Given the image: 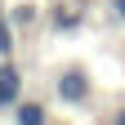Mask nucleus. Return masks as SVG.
<instances>
[{
    "label": "nucleus",
    "mask_w": 125,
    "mask_h": 125,
    "mask_svg": "<svg viewBox=\"0 0 125 125\" xmlns=\"http://www.w3.org/2000/svg\"><path fill=\"white\" fill-rule=\"evenodd\" d=\"M18 103H22V72L5 58L0 62V112L5 107H18Z\"/></svg>",
    "instance_id": "f257e3e1"
},
{
    "label": "nucleus",
    "mask_w": 125,
    "mask_h": 125,
    "mask_svg": "<svg viewBox=\"0 0 125 125\" xmlns=\"http://www.w3.org/2000/svg\"><path fill=\"white\" fill-rule=\"evenodd\" d=\"M54 89H58V98H62V103H72V107H76V103H85V98H89V76H85V72H62Z\"/></svg>",
    "instance_id": "f03ea898"
},
{
    "label": "nucleus",
    "mask_w": 125,
    "mask_h": 125,
    "mask_svg": "<svg viewBox=\"0 0 125 125\" xmlns=\"http://www.w3.org/2000/svg\"><path fill=\"white\" fill-rule=\"evenodd\" d=\"M81 22H85V9L81 5H54L49 9V27L54 31H76Z\"/></svg>",
    "instance_id": "7ed1b4c3"
},
{
    "label": "nucleus",
    "mask_w": 125,
    "mask_h": 125,
    "mask_svg": "<svg viewBox=\"0 0 125 125\" xmlns=\"http://www.w3.org/2000/svg\"><path fill=\"white\" fill-rule=\"evenodd\" d=\"M13 121H18V125H49V116H45L40 103H18V107H13Z\"/></svg>",
    "instance_id": "20e7f679"
},
{
    "label": "nucleus",
    "mask_w": 125,
    "mask_h": 125,
    "mask_svg": "<svg viewBox=\"0 0 125 125\" xmlns=\"http://www.w3.org/2000/svg\"><path fill=\"white\" fill-rule=\"evenodd\" d=\"M13 54V27H9V18L0 13V58H9Z\"/></svg>",
    "instance_id": "39448f33"
},
{
    "label": "nucleus",
    "mask_w": 125,
    "mask_h": 125,
    "mask_svg": "<svg viewBox=\"0 0 125 125\" xmlns=\"http://www.w3.org/2000/svg\"><path fill=\"white\" fill-rule=\"evenodd\" d=\"M112 18H116V22H125V0H112Z\"/></svg>",
    "instance_id": "423d86ee"
},
{
    "label": "nucleus",
    "mask_w": 125,
    "mask_h": 125,
    "mask_svg": "<svg viewBox=\"0 0 125 125\" xmlns=\"http://www.w3.org/2000/svg\"><path fill=\"white\" fill-rule=\"evenodd\" d=\"M107 125H125V107H121V112H116L112 121H107Z\"/></svg>",
    "instance_id": "0eeeda50"
}]
</instances>
